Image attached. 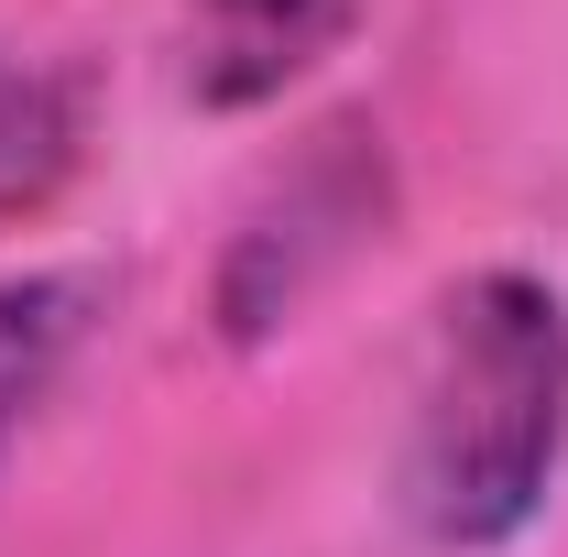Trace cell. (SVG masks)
<instances>
[{
    "instance_id": "cell-2",
    "label": "cell",
    "mask_w": 568,
    "mask_h": 557,
    "mask_svg": "<svg viewBox=\"0 0 568 557\" xmlns=\"http://www.w3.org/2000/svg\"><path fill=\"white\" fill-rule=\"evenodd\" d=\"M383 219V153L361 121H328L263 186V209L241 219L230 263H219V328L230 340H274L284 317L317 295V274H339L361 252V230Z\"/></svg>"
},
{
    "instance_id": "cell-5",
    "label": "cell",
    "mask_w": 568,
    "mask_h": 557,
    "mask_svg": "<svg viewBox=\"0 0 568 557\" xmlns=\"http://www.w3.org/2000/svg\"><path fill=\"white\" fill-rule=\"evenodd\" d=\"M77 164V88L0 44V219L44 209Z\"/></svg>"
},
{
    "instance_id": "cell-3",
    "label": "cell",
    "mask_w": 568,
    "mask_h": 557,
    "mask_svg": "<svg viewBox=\"0 0 568 557\" xmlns=\"http://www.w3.org/2000/svg\"><path fill=\"white\" fill-rule=\"evenodd\" d=\"M339 33H351V0H197L186 88L209 110H252V99H274L284 77H306Z\"/></svg>"
},
{
    "instance_id": "cell-4",
    "label": "cell",
    "mask_w": 568,
    "mask_h": 557,
    "mask_svg": "<svg viewBox=\"0 0 568 557\" xmlns=\"http://www.w3.org/2000/svg\"><path fill=\"white\" fill-rule=\"evenodd\" d=\"M99 317V274H22L0 284V448L22 437V416L55 394V372L77 361Z\"/></svg>"
},
{
    "instance_id": "cell-1",
    "label": "cell",
    "mask_w": 568,
    "mask_h": 557,
    "mask_svg": "<svg viewBox=\"0 0 568 557\" xmlns=\"http://www.w3.org/2000/svg\"><path fill=\"white\" fill-rule=\"evenodd\" d=\"M568 459V306L536 274L437 295L405 426V514L426 547H514Z\"/></svg>"
}]
</instances>
